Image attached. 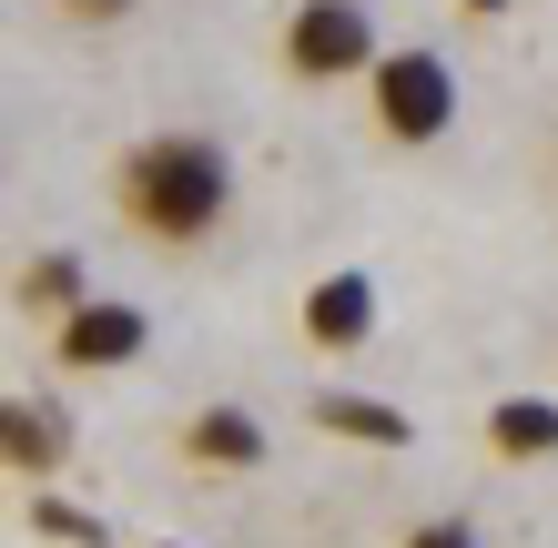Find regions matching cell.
Segmentation results:
<instances>
[{
  "mask_svg": "<svg viewBox=\"0 0 558 548\" xmlns=\"http://www.w3.org/2000/svg\"><path fill=\"white\" fill-rule=\"evenodd\" d=\"M112 193H122V214H133L153 244H204L214 223L234 214V163H223V143H204V133H153V143L122 153Z\"/></svg>",
  "mask_w": 558,
  "mask_h": 548,
  "instance_id": "1",
  "label": "cell"
},
{
  "mask_svg": "<svg viewBox=\"0 0 558 548\" xmlns=\"http://www.w3.org/2000/svg\"><path fill=\"white\" fill-rule=\"evenodd\" d=\"M376 21H366V0H294L284 11V72L294 82H355V72H376Z\"/></svg>",
  "mask_w": 558,
  "mask_h": 548,
  "instance_id": "2",
  "label": "cell"
},
{
  "mask_svg": "<svg viewBox=\"0 0 558 548\" xmlns=\"http://www.w3.org/2000/svg\"><path fill=\"white\" fill-rule=\"evenodd\" d=\"M366 102L386 122V143H437L447 122H457V72H447V51H386L376 72H366Z\"/></svg>",
  "mask_w": 558,
  "mask_h": 548,
  "instance_id": "3",
  "label": "cell"
},
{
  "mask_svg": "<svg viewBox=\"0 0 558 548\" xmlns=\"http://www.w3.org/2000/svg\"><path fill=\"white\" fill-rule=\"evenodd\" d=\"M143 305H122V295H92L82 315H61V326H51V356L61 366H133L143 356Z\"/></svg>",
  "mask_w": 558,
  "mask_h": 548,
  "instance_id": "4",
  "label": "cell"
},
{
  "mask_svg": "<svg viewBox=\"0 0 558 548\" xmlns=\"http://www.w3.org/2000/svg\"><path fill=\"white\" fill-rule=\"evenodd\" d=\"M305 336L325 345V356H355V345L376 336V275H355V265L315 275V295H305Z\"/></svg>",
  "mask_w": 558,
  "mask_h": 548,
  "instance_id": "5",
  "label": "cell"
},
{
  "mask_svg": "<svg viewBox=\"0 0 558 548\" xmlns=\"http://www.w3.org/2000/svg\"><path fill=\"white\" fill-rule=\"evenodd\" d=\"M0 458H11V477L51 488V467L72 458V416L41 406V397H11V406H0Z\"/></svg>",
  "mask_w": 558,
  "mask_h": 548,
  "instance_id": "6",
  "label": "cell"
},
{
  "mask_svg": "<svg viewBox=\"0 0 558 548\" xmlns=\"http://www.w3.org/2000/svg\"><path fill=\"white\" fill-rule=\"evenodd\" d=\"M315 427L325 437H355V447H416V416L386 406V397H355V386H325V397H315Z\"/></svg>",
  "mask_w": 558,
  "mask_h": 548,
  "instance_id": "7",
  "label": "cell"
},
{
  "mask_svg": "<svg viewBox=\"0 0 558 548\" xmlns=\"http://www.w3.org/2000/svg\"><path fill=\"white\" fill-rule=\"evenodd\" d=\"M183 458L193 467H265V416L254 406H204L183 427Z\"/></svg>",
  "mask_w": 558,
  "mask_h": 548,
  "instance_id": "8",
  "label": "cell"
},
{
  "mask_svg": "<svg viewBox=\"0 0 558 548\" xmlns=\"http://www.w3.org/2000/svg\"><path fill=\"white\" fill-rule=\"evenodd\" d=\"M487 447L498 458H558V406L548 397H498L487 406Z\"/></svg>",
  "mask_w": 558,
  "mask_h": 548,
  "instance_id": "9",
  "label": "cell"
},
{
  "mask_svg": "<svg viewBox=\"0 0 558 548\" xmlns=\"http://www.w3.org/2000/svg\"><path fill=\"white\" fill-rule=\"evenodd\" d=\"M21 305H31V315H51V326H61V315H82V305H92L82 254H31V265H21Z\"/></svg>",
  "mask_w": 558,
  "mask_h": 548,
  "instance_id": "10",
  "label": "cell"
},
{
  "mask_svg": "<svg viewBox=\"0 0 558 548\" xmlns=\"http://www.w3.org/2000/svg\"><path fill=\"white\" fill-rule=\"evenodd\" d=\"M21 519L41 528V538H61V548H112V538H102V519H92V508H72L61 488H31V508H21Z\"/></svg>",
  "mask_w": 558,
  "mask_h": 548,
  "instance_id": "11",
  "label": "cell"
},
{
  "mask_svg": "<svg viewBox=\"0 0 558 548\" xmlns=\"http://www.w3.org/2000/svg\"><path fill=\"white\" fill-rule=\"evenodd\" d=\"M407 548H477V528H468V519H426Z\"/></svg>",
  "mask_w": 558,
  "mask_h": 548,
  "instance_id": "12",
  "label": "cell"
},
{
  "mask_svg": "<svg viewBox=\"0 0 558 548\" xmlns=\"http://www.w3.org/2000/svg\"><path fill=\"white\" fill-rule=\"evenodd\" d=\"M61 21H92V31H112V21H133V0H61Z\"/></svg>",
  "mask_w": 558,
  "mask_h": 548,
  "instance_id": "13",
  "label": "cell"
},
{
  "mask_svg": "<svg viewBox=\"0 0 558 548\" xmlns=\"http://www.w3.org/2000/svg\"><path fill=\"white\" fill-rule=\"evenodd\" d=\"M468 11H477V21H498V11H508V0H468Z\"/></svg>",
  "mask_w": 558,
  "mask_h": 548,
  "instance_id": "14",
  "label": "cell"
},
{
  "mask_svg": "<svg viewBox=\"0 0 558 548\" xmlns=\"http://www.w3.org/2000/svg\"><path fill=\"white\" fill-rule=\"evenodd\" d=\"M162 548H183V538H162Z\"/></svg>",
  "mask_w": 558,
  "mask_h": 548,
  "instance_id": "15",
  "label": "cell"
}]
</instances>
